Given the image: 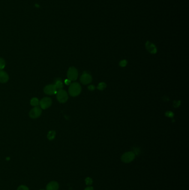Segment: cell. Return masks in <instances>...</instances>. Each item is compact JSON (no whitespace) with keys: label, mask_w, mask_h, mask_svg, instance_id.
Returning <instances> with one entry per match:
<instances>
[{"label":"cell","mask_w":189,"mask_h":190,"mask_svg":"<svg viewBox=\"0 0 189 190\" xmlns=\"http://www.w3.org/2000/svg\"><path fill=\"white\" fill-rule=\"evenodd\" d=\"M81 90L82 88L80 84L77 82H74L70 85L68 89V92L71 96L75 97L80 94Z\"/></svg>","instance_id":"6da1fadb"},{"label":"cell","mask_w":189,"mask_h":190,"mask_svg":"<svg viewBox=\"0 0 189 190\" xmlns=\"http://www.w3.org/2000/svg\"><path fill=\"white\" fill-rule=\"evenodd\" d=\"M56 95L57 99L60 103H65L68 99V95L67 92L62 89L57 91Z\"/></svg>","instance_id":"7a4b0ae2"},{"label":"cell","mask_w":189,"mask_h":190,"mask_svg":"<svg viewBox=\"0 0 189 190\" xmlns=\"http://www.w3.org/2000/svg\"><path fill=\"white\" fill-rule=\"evenodd\" d=\"M78 71L75 67H72L68 69L67 72V78L70 81H75L78 78Z\"/></svg>","instance_id":"3957f363"},{"label":"cell","mask_w":189,"mask_h":190,"mask_svg":"<svg viewBox=\"0 0 189 190\" xmlns=\"http://www.w3.org/2000/svg\"><path fill=\"white\" fill-rule=\"evenodd\" d=\"M135 155L133 152H128L122 155L121 160L124 163H129L133 161L135 158Z\"/></svg>","instance_id":"277c9868"},{"label":"cell","mask_w":189,"mask_h":190,"mask_svg":"<svg viewBox=\"0 0 189 190\" xmlns=\"http://www.w3.org/2000/svg\"><path fill=\"white\" fill-rule=\"evenodd\" d=\"M42 113V108L38 106L35 107L29 112V117L32 119L38 118Z\"/></svg>","instance_id":"5b68a950"},{"label":"cell","mask_w":189,"mask_h":190,"mask_svg":"<svg viewBox=\"0 0 189 190\" xmlns=\"http://www.w3.org/2000/svg\"><path fill=\"white\" fill-rule=\"evenodd\" d=\"M52 104V99L50 97H44L43 99H42L40 101H39V105H40V107L42 109H47L48 108H49Z\"/></svg>","instance_id":"8992f818"},{"label":"cell","mask_w":189,"mask_h":190,"mask_svg":"<svg viewBox=\"0 0 189 190\" xmlns=\"http://www.w3.org/2000/svg\"><path fill=\"white\" fill-rule=\"evenodd\" d=\"M57 92V89L54 84H48L44 88V92L48 95H53L56 94Z\"/></svg>","instance_id":"52a82bcc"},{"label":"cell","mask_w":189,"mask_h":190,"mask_svg":"<svg viewBox=\"0 0 189 190\" xmlns=\"http://www.w3.org/2000/svg\"><path fill=\"white\" fill-rule=\"evenodd\" d=\"M80 82L84 84H90L92 80V76L88 73H83L80 77Z\"/></svg>","instance_id":"ba28073f"},{"label":"cell","mask_w":189,"mask_h":190,"mask_svg":"<svg viewBox=\"0 0 189 190\" xmlns=\"http://www.w3.org/2000/svg\"><path fill=\"white\" fill-rule=\"evenodd\" d=\"M9 80L7 73L4 71L0 70V82L6 83Z\"/></svg>","instance_id":"9c48e42d"},{"label":"cell","mask_w":189,"mask_h":190,"mask_svg":"<svg viewBox=\"0 0 189 190\" xmlns=\"http://www.w3.org/2000/svg\"><path fill=\"white\" fill-rule=\"evenodd\" d=\"M146 48L150 53L152 54H154L156 52V48L155 46L151 42H147L146 43Z\"/></svg>","instance_id":"30bf717a"},{"label":"cell","mask_w":189,"mask_h":190,"mask_svg":"<svg viewBox=\"0 0 189 190\" xmlns=\"http://www.w3.org/2000/svg\"><path fill=\"white\" fill-rule=\"evenodd\" d=\"M59 185L56 181H52L46 186V190H58Z\"/></svg>","instance_id":"8fae6325"},{"label":"cell","mask_w":189,"mask_h":190,"mask_svg":"<svg viewBox=\"0 0 189 190\" xmlns=\"http://www.w3.org/2000/svg\"><path fill=\"white\" fill-rule=\"evenodd\" d=\"M54 85L55 86V87H56L57 89H59V90L62 89L63 87V83H62L61 80H60L59 78L56 80V81H55V84H54Z\"/></svg>","instance_id":"7c38bea8"},{"label":"cell","mask_w":189,"mask_h":190,"mask_svg":"<svg viewBox=\"0 0 189 190\" xmlns=\"http://www.w3.org/2000/svg\"><path fill=\"white\" fill-rule=\"evenodd\" d=\"M30 104H31V105L32 106L36 107V106H38L39 105V101L36 97H33V98H32V99H31Z\"/></svg>","instance_id":"4fadbf2b"},{"label":"cell","mask_w":189,"mask_h":190,"mask_svg":"<svg viewBox=\"0 0 189 190\" xmlns=\"http://www.w3.org/2000/svg\"><path fill=\"white\" fill-rule=\"evenodd\" d=\"M56 133L53 130H52V131H50L48 133V134H47V138L49 140H53L55 137H56Z\"/></svg>","instance_id":"5bb4252c"},{"label":"cell","mask_w":189,"mask_h":190,"mask_svg":"<svg viewBox=\"0 0 189 190\" xmlns=\"http://www.w3.org/2000/svg\"><path fill=\"white\" fill-rule=\"evenodd\" d=\"M6 66V62L3 58L0 57V70H3Z\"/></svg>","instance_id":"9a60e30c"},{"label":"cell","mask_w":189,"mask_h":190,"mask_svg":"<svg viewBox=\"0 0 189 190\" xmlns=\"http://www.w3.org/2000/svg\"><path fill=\"white\" fill-rule=\"evenodd\" d=\"M106 87V84L104 82H101L99 84H98L97 88L98 90H99L100 91H103V90H104Z\"/></svg>","instance_id":"2e32d148"},{"label":"cell","mask_w":189,"mask_h":190,"mask_svg":"<svg viewBox=\"0 0 189 190\" xmlns=\"http://www.w3.org/2000/svg\"><path fill=\"white\" fill-rule=\"evenodd\" d=\"M17 190H29V189L25 185H21L18 187Z\"/></svg>","instance_id":"e0dca14e"},{"label":"cell","mask_w":189,"mask_h":190,"mask_svg":"<svg viewBox=\"0 0 189 190\" xmlns=\"http://www.w3.org/2000/svg\"><path fill=\"white\" fill-rule=\"evenodd\" d=\"M119 64L121 67H125L127 64V62H126V60H123V61H120V62L119 63Z\"/></svg>","instance_id":"ac0fdd59"},{"label":"cell","mask_w":189,"mask_h":190,"mask_svg":"<svg viewBox=\"0 0 189 190\" xmlns=\"http://www.w3.org/2000/svg\"><path fill=\"white\" fill-rule=\"evenodd\" d=\"M166 115H167V116L169 117H173L174 116L173 113L170 112V111H168V112L166 113Z\"/></svg>","instance_id":"d6986e66"},{"label":"cell","mask_w":189,"mask_h":190,"mask_svg":"<svg viewBox=\"0 0 189 190\" xmlns=\"http://www.w3.org/2000/svg\"><path fill=\"white\" fill-rule=\"evenodd\" d=\"M86 181L87 185H91L92 183V180L91 178H87Z\"/></svg>","instance_id":"ffe728a7"},{"label":"cell","mask_w":189,"mask_h":190,"mask_svg":"<svg viewBox=\"0 0 189 190\" xmlns=\"http://www.w3.org/2000/svg\"><path fill=\"white\" fill-rule=\"evenodd\" d=\"M88 89L89 91H94L95 89V87L93 86V85H90L88 87Z\"/></svg>","instance_id":"44dd1931"},{"label":"cell","mask_w":189,"mask_h":190,"mask_svg":"<svg viewBox=\"0 0 189 190\" xmlns=\"http://www.w3.org/2000/svg\"><path fill=\"white\" fill-rule=\"evenodd\" d=\"M71 81H70L69 79H67V80H65V84H66L67 85H69V84H71Z\"/></svg>","instance_id":"7402d4cb"},{"label":"cell","mask_w":189,"mask_h":190,"mask_svg":"<svg viewBox=\"0 0 189 190\" xmlns=\"http://www.w3.org/2000/svg\"><path fill=\"white\" fill-rule=\"evenodd\" d=\"M84 190H94V189L92 187H87V188L85 189Z\"/></svg>","instance_id":"603a6c76"},{"label":"cell","mask_w":189,"mask_h":190,"mask_svg":"<svg viewBox=\"0 0 189 190\" xmlns=\"http://www.w3.org/2000/svg\"></svg>","instance_id":"cb8c5ba5"}]
</instances>
